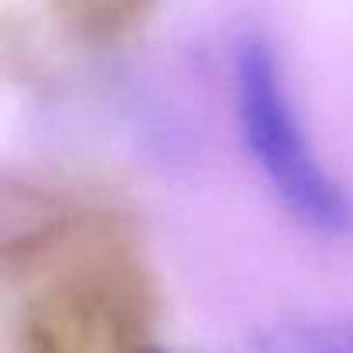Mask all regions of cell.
<instances>
[{
	"mask_svg": "<svg viewBox=\"0 0 353 353\" xmlns=\"http://www.w3.org/2000/svg\"><path fill=\"white\" fill-rule=\"evenodd\" d=\"M52 18L87 46H114L128 39L156 8V0H46Z\"/></svg>",
	"mask_w": 353,
	"mask_h": 353,
	"instance_id": "obj_3",
	"label": "cell"
},
{
	"mask_svg": "<svg viewBox=\"0 0 353 353\" xmlns=\"http://www.w3.org/2000/svg\"><path fill=\"white\" fill-rule=\"evenodd\" d=\"M232 97L239 139L284 212L315 236H350L353 194L315 152L284 83L281 63L256 35H246L236 46Z\"/></svg>",
	"mask_w": 353,
	"mask_h": 353,
	"instance_id": "obj_1",
	"label": "cell"
},
{
	"mask_svg": "<svg viewBox=\"0 0 353 353\" xmlns=\"http://www.w3.org/2000/svg\"><path fill=\"white\" fill-rule=\"evenodd\" d=\"M246 353H353V319L325 315L281 322L256 332Z\"/></svg>",
	"mask_w": 353,
	"mask_h": 353,
	"instance_id": "obj_4",
	"label": "cell"
},
{
	"mask_svg": "<svg viewBox=\"0 0 353 353\" xmlns=\"http://www.w3.org/2000/svg\"><path fill=\"white\" fill-rule=\"evenodd\" d=\"M14 353H166L80 301L42 298L18 329Z\"/></svg>",
	"mask_w": 353,
	"mask_h": 353,
	"instance_id": "obj_2",
	"label": "cell"
}]
</instances>
